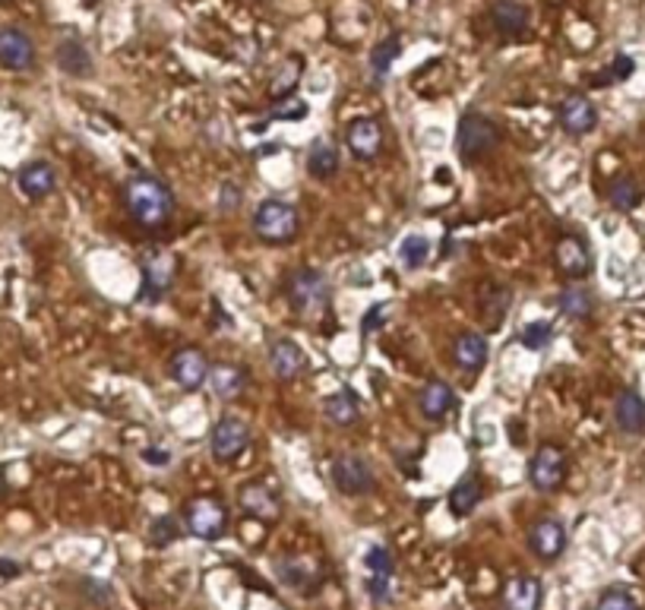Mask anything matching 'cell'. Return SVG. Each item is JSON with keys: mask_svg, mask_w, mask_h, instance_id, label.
Masks as SVG:
<instances>
[{"mask_svg": "<svg viewBox=\"0 0 645 610\" xmlns=\"http://www.w3.org/2000/svg\"><path fill=\"white\" fill-rule=\"evenodd\" d=\"M123 203L127 212L140 228H162L171 218L174 200H171L168 187L155 174H133L123 184Z\"/></svg>", "mask_w": 645, "mask_h": 610, "instance_id": "1", "label": "cell"}, {"mask_svg": "<svg viewBox=\"0 0 645 610\" xmlns=\"http://www.w3.org/2000/svg\"><path fill=\"white\" fill-rule=\"evenodd\" d=\"M288 300L294 313L304 320H320L333 307V288L320 269H298L288 279Z\"/></svg>", "mask_w": 645, "mask_h": 610, "instance_id": "2", "label": "cell"}, {"mask_svg": "<svg viewBox=\"0 0 645 610\" xmlns=\"http://www.w3.org/2000/svg\"><path fill=\"white\" fill-rule=\"evenodd\" d=\"M253 231H257L259 241L285 247V244H291L294 237H298L301 216H298V209H294L291 203L272 196V200L259 203L257 212H253Z\"/></svg>", "mask_w": 645, "mask_h": 610, "instance_id": "3", "label": "cell"}, {"mask_svg": "<svg viewBox=\"0 0 645 610\" xmlns=\"http://www.w3.org/2000/svg\"><path fill=\"white\" fill-rule=\"evenodd\" d=\"M500 146V127L493 123L491 118L484 114H462L459 121V130H456V149H459V159L475 164L493 155V149Z\"/></svg>", "mask_w": 645, "mask_h": 610, "instance_id": "4", "label": "cell"}, {"mask_svg": "<svg viewBox=\"0 0 645 610\" xmlns=\"http://www.w3.org/2000/svg\"><path fill=\"white\" fill-rule=\"evenodd\" d=\"M184 525L194 538L200 541H218L225 531H228V506L218 497H194L187 506H184Z\"/></svg>", "mask_w": 645, "mask_h": 610, "instance_id": "5", "label": "cell"}, {"mask_svg": "<svg viewBox=\"0 0 645 610\" xmlns=\"http://www.w3.org/2000/svg\"><path fill=\"white\" fill-rule=\"evenodd\" d=\"M177 272V259L171 257L168 250H149L143 257V291L140 300L146 304H159V300L168 294L171 282H174Z\"/></svg>", "mask_w": 645, "mask_h": 610, "instance_id": "6", "label": "cell"}, {"mask_svg": "<svg viewBox=\"0 0 645 610\" xmlns=\"http://www.w3.org/2000/svg\"><path fill=\"white\" fill-rule=\"evenodd\" d=\"M528 481H532L534 490L541 493H554L560 484L566 481V452L554 443H545L538 447V452L532 456V465H528Z\"/></svg>", "mask_w": 645, "mask_h": 610, "instance_id": "7", "label": "cell"}, {"mask_svg": "<svg viewBox=\"0 0 645 610\" xmlns=\"http://www.w3.org/2000/svg\"><path fill=\"white\" fill-rule=\"evenodd\" d=\"M333 481L345 497H364L376 488L374 468L367 465V458L354 456V452H342L333 462Z\"/></svg>", "mask_w": 645, "mask_h": 610, "instance_id": "8", "label": "cell"}, {"mask_svg": "<svg viewBox=\"0 0 645 610\" xmlns=\"http://www.w3.org/2000/svg\"><path fill=\"white\" fill-rule=\"evenodd\" d=\"M250 443V430L238 417H222L209 434V452L216 462H235Z\"/></svg>", "mask_w": 645, "mask_h": 610, "instance_id": "9", "label": "cell"}, {"mask_svg": "<svg viewBox=\"0 0 645 610\" xmlns=\"http://www.w3.org/2000/svg\"><path fill=\"white\" fill-rule=\"evenodd\" d=\"M557 121L569 136H586V133H592V130L598 127V111H595V105H592L588 95L573 92V95H566V99L560 101Z\"/></svg>", "mask_w": 645, "mask_h": 610, "instance_id": "10", "label": "cell"}, {"mask_svg": "<svg viewBox=\"0 0 645 610\" xmlns=\"http://www.w3.org/2000/svg\"><path fill=\"white\" fill-rule=\"evenodd\" d=\"M171 376H174V383L181 389L196 393V389L209 380V361H206V354L200 352V348L187 345V348H181V352H174V358H171Z\"/></svg>", "mask_w": 645, "mask_h": 610, "instance_id": "11", "label": "cell"}, {"mask_svg": "<svg viewBox=\"0 0 645 610\" xmlns=\"http://www.w3.org/2000/svg\"><path fill=\"white\" fill-rule=\"evenodd\" d=\"M238 503H241V510L250 519H257V522H276V519L282 516L279 497L272 493V488H266V484L259 481L244 484V488L238 490Z\"/></svg>", "mask_w": 645, "mask_h": 610, "instance_id": "12", "label": "cell"}, {"mask_svg": "<svg viewBox=\"0 0 645 610\" xmlns=\"http://www.w3.org/2000/svg\"><path fill=\"white\" fill-rule=\"evenodd\" d=\"M0 64L6 70H29L36 64V45L16 26H4L0 29Z\"/></svg>", "mask_w": 645, "mask_h": 610, "instance_id": "13", "label": "cell"}, {"mask_svg": "<svg viewBox=\"0 0 645 610\" xmlns=\"http://www.w3.org/2000/svg\"><path fill=\"white\" fill-rule=\"evenodd\" d=\"M528 547H532L534 557L541 560H557L566 551V529L557 519H538V522L528 529Z\"/></svg>", "mask_w": 645, "mask_h": 610, "instance_id": "14", "label": "cell"}, {"mask_svg": "<svg viewBox=\"0 0 645 610\" xmlns=\"http://www.w3.org/2000/svg\"><path fill=\"white\" fill-rule=\"evenodd\" d=\"M554 259H557L560 272H564L566 279H586L588 272H592V250L586 247V241H579V237L573 235L560 237V241L554 244Z\"/></svg>", "mask_w": 645, "mask_h": 610, "instance_id": "15", "label": "cell"}, {"mask_svg": "<svg viewBox=\"0 0 645 610\" xmlns=\"http://www.w3.org/2000/svg\"><path fill=\"white\" fill-rule=\"evenodd\" d=\"M270 367L279 380H298L307 370V354L301 352V345H294L291 339H276L270 348Z\"/></svg>", "mask_w": 645, "mask_h": 610, "instance_id": "16", "label": "cell"}, {"mask_svg": "<svg viewBox=\"0 0 645 610\" xmlns=\"http://www.w3.org/2000/svg\"><path fill=\"white\" fill-rule=\"evenodd\" d=\"M614 424L620 427V434L627 436H642L645 434V399L633 389H623L614 402Z\"/></svg>", "mask_w": 645, "mask_h": 610, "instance_id": "17", "label": "cell"}, {"mask_svg": "<svg viewBox=\"0 0 645 610\" xmlns=\"http://www.w3.org/2000/svg\"><path fill=\"white\" fill-rule=\"evenodd\" d=\"M545 588L534 575H516L503 585V607L506 610H541Z\"/></svg>", "mask_w": 645, "mask_h": 610, "instance_id": "18", "label": "cell"}, {"mask_svg": "<svg viewBox=\"0 0 645 610\" xmlns=\"http://www.w3.org/2000/svg\"><path fill=\"white\" fill-rule=\"evenodd\" d=\"M345 142L358 159H374L383 146V127L374 118H358L348 123Z\"/></svg>", "mask_w": 645, "mask_h": 610, "instance_id": "19", "label": "cell"}, {"mask_svg": "<svg viewBox=\"0 0 645 610\" xmlns=\"http://www.w3.org/2000/svg\"><path fill=\"white\" fill-rule=\"evenodd\" d=\"M487 354H491V348H487V339L481 332H462L452 342V361L465 373H478L487 364Z\"/></svg>", "mask_w": 645, "mask_h": 610, "instance_id": "20", "label": "cell"}, {"mask_svg": "<svg viewBox=\"0 0 645 610\" xmlns=\"http://www.w3.org/2000/svg\"><path fill=\"white\" fill-rule=\"evenodd\" d=\"M19 190H23L29 200H45V196L54 194L58 187V174L48 162H29L19 168Z\"/></svg>", "mask_w": 645, "mask_h": 610, "instance_id": "21", "label": "cell"}, {"mask_svg": "<svg viewBox=\"0 0 645 610\" xmlns=\"http://www.w3.org/2000/svg\"><path fill=\"white\" fill-rule=\"evenodd\" d=\"M418 405H421V415L428 417V421H443V417L456 408V393H452L449 383L428 380L424 383V389H421Z\"/></svg>", "mask_w": 645, "mask_h": 610, "instance_id": "22", "label": "cell"}, {"mask_svg": "<svg viewBox=\"0 0 645 610\" xmlns=\"http://www.w3.org/2000/svg\"><path fill=\"white\" fill-rule=\"evenodd\" d=\"M54 60H58V67L67 73V77H92V54H89V47L82 45L79 38H64L58 45V51H54Z\"/></svg>", "mask_w": 645, "mask_h": 610, "instance_id": "23", "label": "cell"}, {"mask_svg": "<svg viewBox=\"0 0 645 610\" xmlns=\"http://www.w3.org/2000/svg\"><path fill=\"white\" fill-rule=\"evenodd\" d=\"M493 16V26H497L500 36L506 38H519L525 36L528 29V6L519 4V0H497L491 10Z\"/></svg>", "mask_w": 645, "mask_h": 610, "instance_id": "24", "label": "cell"}, {"mask_svg": "<svg viewBox=\"0 0 645 610\" xmlns=\"http://www.w3.org/2000/svg\"><path fill=\"white\" fill-rule=\"evenodd\" d=\"M209 386L218 402H235L244 393L247 376L238 364H216L209 367Z\"/></svg>", "mask_w": 645, "mask_h": 610, "instance_id": "25", "label": "cell"}, {"mask_svg": "<svg viewBox=\"0 0 645 610\" xmlns=\"http://www.w3.org/2000/svg\"><path fill=\"white\" fill-rule=\"evenodd\" d=\"M322 415H326L329 424H335V427H352L361 417L358 395H354L352 389H339V393L326 395V399H322Z\"/></svg>", "mask_w": 645, "mask_h": 610, "instance_id": "26", "label": "cell"}, {"mask_svg": "<svg viewBox=\"0 0 645 610\" xmlns=\"http://www.w3.org/2000/svg\"><path fill=\"white\" fill-rule=\"evenodd\" d=\"M339 171V149L333 140H313V146L307 149V174L313 181H329Z\"/></svg>", "mask_w": 645, "mask_h": 610, "instance_id": "27", "label": "cell"}, {"mask_svg": "<svg viewBox=\"0 0 645 610\" xmlns=\"http://www.w3.org/2000/svg\"><path fill=\"white\" fill-rule=\"evenodd\" d=\"M279 575H282L285 585L301 588V592L311 594L313 585L320 582V570L307 557H282L279 560Z\"/></svg>", "mask_w": 645, "mask_h": 610, "instance_id": "28", "label": "cell"}, {"mask_svg": "<svg viewBox=\"0 0 645 610\" xmlns=\"http://www.w3.org/2000/svg\"><path fill=\"white\" fill-rule=\"evenodd\" d=\"M481 497H484V484L478 481V478H462V481L449 490L446 506H449V512L456 519H465V516L475 512V506L481 503Z\"/></svg>", "mask_w": 645, "mask_h": 610, "instance_id": "29", "label": "cell"}, {"mask_svg": "<svg viewBox=\"0 0 645 610\" xmlns=\"http://www.w3.org/2000/svg\"><path fill=\"white\" fill-rule=\"evenodd\" d=\"M642 196H645V190H642V184L636 181V177H617V181L610 184V190H608L610 205L620 209V212L636 209V205L642 203Z\"/></svg>", "mask_w": 645, "mask_h": 610, "instance_id": "30", "label": "cell"}, {"mask_svg": "<svg viewBox=\"0 0 645 610\" xmlns=\"http://www.w3.org/2000/svg\"><path fill=\"white\" fill-rule=\"evenodd\" d=\"M301 70H304V58H288L282 60V67H279L276 73H272V79H270V92H272V99H288L291 95V89L298 86V79H301Z\"/></svg>", "mask_w": 645, "mask_h": 610, "instance_id": "31", "label": "cell"}, {"mask_svg": "<svg viewBox=\"0 0 645 610\" xmlns=\"http://www.w3.org/2000/svg\"><path fill=\"white\" fill-rule=\"evenodd\" d=\"M399 54H402L399 36H386L380 45H374V51H370V70H374V77H386L396 60H399Z\"/></svg>", "mask_w": 645, "mask_h": 610, "instance_id": "32", "label": "cell"}, {"mask_svg": "<svg viewBox=\"0 0 645 610\" xmlns=\"http://www.w3.org/2000/svg\"><path fill=\"white\" fill-rule=\"evenodd\" d=\"M557 304H560V313H566L569 320H588L595 313V298L586 288H566Z\"/></svg>", "mask_w": 645, "mask_h": 610, "instance_id": "33", "label": "cell"}, {"mask_svg": "<svg viewBox=\"0 0 645 610\" xmlns=\"http://www.w3.org/2000/svg\"><path fill=\"white\" fill-rule=\"evenodd\" d=\"M554 342V326L547 320H532L519 329V345L528 348V352H545Z\"/></svg>", "mask_w": 645, "mask_h": 610, "instance_id": "34", "label": "cell"}, {"mask_svg": "<svg viewBox=\"0 0 645 610\" xmlns=\"http://www.w3.org/2000/svg\"><path fill=\"white\" fill-rule=\"evenodd\" d=\"M399 259H402L405 269H421V266L430 259V241L424 235H408L399 244Z\"/></svg>", "mask_w": 645, "mask_h": 610, "instance_id": "35", "label": "cell"}, {"mask_svg": "<svg viewBox=\"0 0 645 610\" xmlns=\"http://www.w3.org/2000/svg\"><path fill=\"white\" fill-rule=\"evenodd\" d=\"M181 538V522L174 516H155L149 522V544L153 547H168Z\"/></svg>", "mask_w": 645, "mask_h": 610, "instance_id": "36", "label": "cell"}, {"mask_svg": "<svg viewBox=\"0 0 645 610\" xmlns=\"http://www.w3.org/2000/svg\"><path fill=\"white\" fill-rule=\"evenodd\" d=\"M364 566H367L370 579H393V570H396V563H393V553H389L383 544L370 547V551H367V557H364Z\"/></svg>", "mask_w": 645, "mask_h": 610, "instance_id": "37", "label": "cell"}, {"mask_svg": "<svg viewBox=\"0 0 645 610\" xmlns=\"http://www.w3.org/2000/svg\"><path fill=\"white\" fill-rule=\"evenodd\" d=\"M311 114V105L298 95H288V99H279L276 108L270 111L272 121H304Z\"/></svg>", "mask_w": 645, "mask_h": 610, "instance_id": "38", "label": "cell"}, {"mask_svg": "<svg viewBox=\"0 0 645 610\" xmlns=\"http://www.w3.org/2000/svg\"><path fill=\"white\" fill-rule=\"evenodd\" d=\"M595 610H640V605H636V598L627 592V588H608V592L598 598Z\"/></svg>", "mask_w": 645, "mask_h": 610, "instance_id": "39", "label": "cell"}, {"mask_svg": "<svg viewBox=\"0 0 645 610\" xmlns=\"http://www.w3.org/2000/svg\"><path fill=\"white\" fill-rule=\"evenodd\" d=\"M633 70H636V60L629 58V54H617L614 64L608 67L605 77H598V82H623L633 77Z\"/></svg>", "mask_w": 645, "mask_h": 610, "instance_id": "40", "label": "cell"}, {"mask_svg": "<svg viewBox=\"0 0 645 610\" xmlns=\"http://www.w3.org/2000/svg\"><path fill=\"white\" fill-rule=\"evenodd\" d=\"M238 205H241V187H238L235 181H225L222 187H218V209L235 212Z\"/></svg>", "mask_w": 645, "mask_h": 610, "instance_id": "41", "label": "cell"}, {"mask_svg": "<svg viewBox=\"0 0 645 610\" xmlns=\"http://www.w3.org/2000/svg\"><path fill=\"white\" fill-rule=\"evenodd\" d=\"M383 320H386V304H374L367 313H364V320H361V332L364 335H370L374 329H380L383 326Z\"/></svg>", "mask_w": 645, "mask_h": 610, "instance_id": "42", "label": "cell"}, {"mask_svg": "<svg viewBox=\"0 0 645 610\" xmlns=\"http://www.w3.org/2000/svg\"><path fill=\"white\" fill-rule=\"evenodd\" d=\"M143 458H146L153 468H164L171 462V452L168 449H159V447H146L143 449Z\"/></svg>", "mask_w": 645, "mask_h": 610, "instance_id": "43", "label": "cell"}, {"mask_svg": "<svg viewBox=\"0 0 645 610\" xmlns=\"http://www.w3.org/2000/svg\"><path fill=\"white\" fill-rule=\"evenodd\" d=\"M0 575H6V579H13V575H19V566L13 563V560H4V557H0Z\"/></svg>", "mask_w": 645, "mask_h": 610, "instance_id": "44", "label": "cell"}, {"mask_svg": "<svg viewBox=\"0 0 645 610\" xmlns=\"http://www.w3.org/2000/svg\"><path fill=\"white\" fill-rule=\"evenodd\" d=\"M4 493H6V468L0 465V497H4Z\"/></svg>", "mask_w": 645, "mask_h": 610, "instance_id": "45", "label": "cell"}, {"mask_svg": "<svg viewBox=\"0 0 645 610\" xmlns=\"http://www.w3.org/2000/svg\"><path fill=\"white\" fill-rule=\"evenodd\" d=\"M82 4H86V6H95V4H99V0H82Z\"/></svg>", "mask_w": 645, "mask_h": 610, "instance_id": "46", "label": "cell"}, {"mask_svg": "<svg viewBox=\"0 0 645 610\" xmlns=\"http://www.w3.org/2000/svg\"><path fill=\"white\" fill-rule=\"evenodd\" d=\"M0 4H6V0H0Z\"/></svg>", "mask_w": 645, "mask_h": 610, "instance_id": "47", "label": "cell"}]
</instances>
